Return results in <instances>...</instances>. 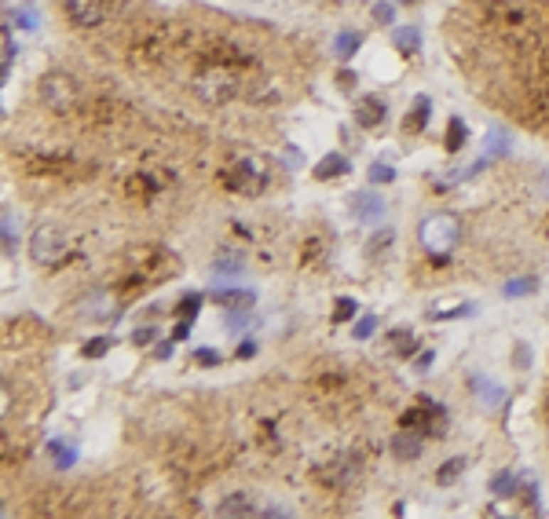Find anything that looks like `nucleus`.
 <instances>
[{
	"label": "nucleus",
	"mask_w": 549,
	"mask_h": 519,
	"mask_svg": "<svg viewBox=\"0 0 549 519\" xmlns=\"http://www.w3.org/2000/svg\"><path fill=\"white\" fill-rule=\"evenodd\" d=\"M356 117L363 128H378L385 121V102L381 99H363L359 107H356Z\"/></svg>",
	"instance_id": "obj_11"
},
{
	"label": "nucleus",
	"mask_w": 549,
	"mask_h": 519,
	"mask_svg": "<svg viewBox=\"0 0 549 519\" xmlns=\"http://www.w3.org/2000/svg\"><path fill=\"white\" fill-rule=\"evenodd\" d=\"M392 348L407 355V351H414V341H410V336H407V333H392Z\"/></svg>",
	"instance_id": "obj_27"
},
{
	"label": "nucleus",
	"mask_w": 549,
	"mask_h": 519,
	"mask_svg": "<svg viewBox=\"0 0 549 519\" xmlns=\"http://www.w3.org/2000/svg\"><path fill=\"white\" fill-rule=\"evenodd\" d=\"M216 512L220 515H253L257 505H253V498H249V494H231V498H223L216 505Z\"/></svg>",
	"instance_id": "obj_13"
},
{
	"label": "nucleus",
	"mask_w": 549,
	"mask_h": 519,
	"mask_svg": "<svg viewBox=\"0 0 549 519\" xmlns=\"http://www.w3.org/2000/svg\"><path fill=\"white\" fill-rule=\"evenodd\" d=\"M359 472H363V457L359 454H341L334 461V469H330V483L344 490V486H352L359 479Z\"/></svg>",
	"instance_id": "obj_7"
},
{
	"label": "nucleus",
	"mask_w": 549,
	"mask_h": 519,
	"mask_svg": "<svg viewBox=\"0 0 549 519\" xmlns=\"http://www.w3.org/2000/svg\"><path fill=\"white\" fill-rule=\"evenodd\" d=\"M4 252H15V230H11V213H4Z\"/></svg>",
	"instance_id": "obj_26"
},
{
	"label": "nucleus",
	"mask_w": 549,
	"mask_h": 519,
	"mask_svg": "<svg viewBox=\"0 0 549 519\" xmlns=\"http://www.w3.org/2000/svg\"><path fill=\"white\" fill-rule=\"evenodd\" d=\"M63 8H66V18L73 26H81V30H95V26H103V18H107L103 0H63Z\"/></svg>",
	"instance_id": "obj_6"
},
{
	"label": "nucleus",
	"mask_w": 549,
	"mask_h": 519,
	"mask_svg": "<svg viewBox=\"0 0 549 519\" xmlns=\"http://www.w3.org/2000/svg\"><path fill=\"white\" fill-rule=\"evenodd\" d=\"M41 102L48 110H55V114H66L73 107V99H78V81H73L70 73H44L41 77Z\"/></svg>",
	"instance_id": "obj_3"
},
{
	"label": "nucleus",
	"mask_w": 549,
	"mask_h": 519,
	"mask_svg": "<svg viewBox=\"0 0 549 519\" xmlns=\"http://www.w3.org/2000/svg\"><path fill=\"white\" fill-rule=\"evenodd\" d=\"M462 143H465V121L462 117H451V128H447V146L462 150Z\"/></svg>",
	"instance_id": "obj_18"
},
{
	"label": "nucleus",
	"mask_w": 549,
	"mask_h": 519,
	"mask_svg": "<svg viewBox=\"0 0 549 519\" xmlns=\"http://www.w3.org/2000/svg\"><path fill=\"white\" fill-rule=\"evenodd\" d=\"M352 213H356V220H363V223H378V220L385 216V198L373 194V191H370V194L363 191V194L352 198Z\"/></svg>",
	"instance_id": "obj_9"
},
{
	"label": "nucleus",
	"mask_w": 549,
	"mask_h": 519,
	"mask_svg": "<svg viewBox=\"0 0 549 519\" xmlns=\"http://www.w3.org/2000/svg\"><path fill=\"white\" fill-rule=\"evenodd\" d=\"M110 344H114L110 336H95V341H88L81 351H85V358H103V355L110 351Z\"/></svg>",
	"instance_id": "obj_20"
},
{
	"label": "nucleus",
	"mask_w": 549,
	"mask_h": 519,
	"mask_svg": "<svg viewBox=\"0 0 549 519\" xmlns=\"http://www.w3.org/2000/svg\"><path fill=\"white\" fill-rule=\"evenodd\" d=\"M194 358L202 362V366H216V362H220V355H216L213 348H198V351H194Z\"/></svg>",
	"instance_id": "obj_28"
},
{
	"label": "nucleus",
	"mask_w": 549,
	"mask_h": 519,
	"mask_svg": "<svg viewBox=\"0 0 549 519\" xmlns=\"http://www.w3.org/2000/svg\"><path fill=\"white\" fill-rule=\"evenodd\" d=\"M154 336H158V329H154V326H146V329H136V333H132V344H151Z\"/></svg>",
	"instance_id": "obj_29"
},
{
	"label": "nucleus",
	"mask_w": 549,
	"mask_h": 519,
	"mask_svg": "<svg viewBox=\"0 0 549 519\" xmlns=\"http://www.w3.org/2000/svg\"><path fill=\"white\" fill-rule=\"evenodd\" d=\"M253 355H257V344H253V341H245V344L238 348V358H253Z\"/></svg>",
	"instance_id": "obj_33"
},
{
	"label": "nucleus",
	"mask_w": 549,
	"mask_h": 519,
	"mask_svg": "<svg viewBox=\"0 0 549 519\" xmlns=\"http://www.w3.org/2000/svg\"><path fill=\"white\" fill-rule=\"evenodd\" d=\"M8 66H11V33H4V77H8Z\"/></svg>",
	"instance_id": "obj_32"
},
{
	"label": "nucleus",
	"mask_w": 549,
	"mask_h": 519,
	"mask_svg": "<svg viewBox=\"0 0 549 519\" xmlns=\"http://www.w3.org/2000/svg\"><path fill=\"white\" fill-rule=\"evenodd\" d=\"M417 238H421V245H425L436 260H443L447 252L454 249V242H458V220L447 216V213H436V216H429L425 223L417 227Z\"/></svg>",
	"instance_id": "obj_2"
},
{
	"label": "nucleus",
	"mask_w": 549,
	"mask_h": 519,
	"mask_svg": "<svg viewBox=\"0 0 549 519\" xmlns=\"http://www.w3.org/2000/svg\"><path fill=\"white\" fill-rule=\"evenodd\" d=\"M421 450H425V432L407 428V432H399V435L392 439V454H395V461H414V457H421Z\"/></svg>",
	"instance_id": "obj_8"
},
{
	"label": "nucleus",
	"mask_w": 549,
	"mask_h": 519,
	"mask_svg": "<svg viewBox=\"0 0 549 519\" xmlns=\"http://www.w3.org/2000/svg\"><path fill=\"white\" fill-rule=\"evenodd\" d=\"M535 278H516V282H506V296H528V293H535Z\"/></svg>",
	"instance_id": "obj_21"
},
{
	"label": "nucleus",
	"mask_w": 549,
	"mask_h": 519,
	"mask_svg": "<svg viewBox=\"0 0 549 519\" xmlns=\"http://www.w3.org/2000/svg\"><path fill=\"white\" fill-rule=\"evenodd\" d=\"M425 121H429V99H417L414 110H410V117H407V132H421Z\"/></svg>",
	"instance_id": "obj_16"
},
{
	"label": "nucleus",
	"mask_w": 549,
	"mask_h": 519,
	"mask_svg": "<svg viewBox=\"0 0 549 519\" xmlns=\"http://www.w3.org/2000/svg\"><path fill=\"white\" fill-rule=\"evenodd\" d=\"M191 92L206 102V107H223V102H231L238 95V77L231 66H202L194 73V81H191Z\"/></svg>",
	"instance_id": "obj_1"
},
{
	"label": "nucleus",
	"mask_w": 549,
	"mask_h": 519,
	"mask_svg": "<svg viewBox=\"0 0 549 519\" xmlns=\"http://www.w3.org/2000/svg\"><path fill=\"white\" fill-rule=\"evenodd\" d=\"M198 304H202V296H191V300H180V307H176V315H191V319H194V311H198Z\"/></svg>",
	"instance_id": "obj_30"
},
{
	"label": "nucleus",
	"mask_w": 549,
	"mask_h": 519,
	"mask_svg": "<svg viewBox=\"0 0 549 519\" xmlns=\"http://www.w3.org/2000/svg\"><path fill=\"white\" fill-rule=\"evenodd\" d=\"M30 256H33V264H41V267L59 264V260L66 256V235L59 227H52V223H41L33 230V238H30Z\"/></svg>",
	"instance_id": "obj_4"
},
{
	"label": "nucleus",
	"mask_w": 549,
	"mask_h": 519,
	"mask_svg": "<svg viewBox=\"0 0 549 519\" xmlns=\"http://www.w3.org/2000/svg\"><path fill=\"white\" fill-rule=\"evenodd\" d=\"M245 271V256L242 252H220L216 260H213V274L216 278H235V274H242Z\"/></svg>",
	"instance_id": "obj_10"
},
{
	"label": "nucleus",
	"mask_w": 549,
	"mask_h": 519,
	"mask_svg": "<svg viewBox=\"0 0 549 519\" xmlns=\"http://www.w3.org/2000/svg\"><path fill=\"white\" fill-rule=\"evenodd\" d=\"M370 179H373V183H392V179H395V168L385 165V161H378V165H370Z\"/></svg>",
	"instance_id": "obj_22"
},
{
	"label": "nucleus",
	"mask_w": 549,
	"mask_h": 519,
	"mask_svg": "<svg viewBox=\"0 0 549 519\" xmlns=\"http://www.w3.org/2000/svg\"><path fill=\"white\" fill-rule=\"evenodd\" d=\"M356 315V300H337V307H334V322H348V319H352Z\"/></svg>",
	"instance_id": "obj_25"
},
{
	"label": "nucleus",
	"mask_w": 549,
	"mask_h": 519,
	"mask_svg": "<svg viewBox=\"0 0 549 519\" xmlns=\"http://www.w3.org/2000/svg\"><path fill=\"white\" fill-rule=\"evenodd\" d=\"M373 329H378V319L366 315V319H359V322H356L352 336H356V341H366V336H373Z\"/></svg>",
	"instance_id": "obj_24"
},
{
	"label": "nucleus",
	"mask_w": 549,
	"mask_h": 519,
	"mask_svg": "<svg viewBox=\"0 0 549 519\" xmlns=\"http://www.w3.org/2000/svg\"><path fill=\"white\" fill-rule=\"evenodd\" d=\"M334 48H337V55H341V59H348V55H352V51L359 48V33H352V30H348V33H337Z\"/></svg>",
	"instance_id": "obj_17"
},
{
	"label": "nucleus",
	"mask_w": 549,
	"mask_h": 519,
	"mask_svg": "<svg viewBox=\"0 0 549 519\" xmlns=\"http://www.w3.org/2000/svg\"><path fill=\"white\" fill-rule=\"evenodd\" d=\"M264 183H267V165H264V158H242L231 172H228V187L235 191V194H257V191H264Z\"/></svg>",
	"instance_id": "obj_5"
},
{
	"label": "nucleus",
	"mask_w": 549,
	"mask_h": 519,
	"mask_svg": "<svg viewBox=\"0 0 549 519\" xmlns=\"http://www.w3.org/2000/svg\"><path fill=\"white\" fill-rule=\"evenodd\" d=\"M487 150H491V158H502V154L509 150V136L494 128V132H491V146H487Z\"/></svg>",
	"instance_id": "obj_23"
},
{
	"label": "nucleus",
	"mask_w": 549,
	"mask_h": 519,
	"mask_svg": "<svg viewBox=\"0 0 549 519\" xmlns=\"http://www.w3.org/2000/svg\"><path fill=\"white\" fill-rule=\"evenodd\" d=\"M154 355H158V358H169V355H172V344H169V341H165V344H158V351H154Z\"/></svg>",
	"instance_id": "obj_37"
},
{
	"label": "nucleus",
	"mask_w": 549,
	"mask_h": 519,
	"mask_svg": "<svg viewBox=\"0 0 549 519\" xmlns=\"http://www.w3.org/2000/svg\"><path fill=\"white\" fill-rule=\"evenodd\" d=\"M187 329H191V322L183 319V322L176 326V333H172V341H183V336H187Z\"/></svg>",
	"instance_id": "obj_35"
},
{
	"label": "nucleus",
	"mask_w": 549,
	"mask_h": 519,
	"mask_svg": "<svg viewBox=\"0 0 549 519\" xmlns=\"http://www.w3.org/2000/svg\"><path fill=\"white\" fill-rule=\"evenodd\" d=\"M373 15H378V22H392V8L388 4H378V11H373Z\"/></svg>",
	"instance_id": "obj_34"
},
{
	"label": "nucleus",
	"mask_w": 549,
	"mask_h": 519,
	"mask_svg": "<svg viewBox=\"0 0 549 519\" xmlns=\"http://www.w3.org/2000/svg\"><path fill=\"white\" fill-rule=\"evenodd\" d=\"M429 366H432V351H425V355L417 358V370H429Z\"/></svg>",
	"instance_id": "obj_36"
},
{
	"label": "nucleus",
	"mask_w": 549,
	"mask_h": 519,
	"mask_svg": "<svg viewBox=\"0 0 549 519\" xmlns=\"http://www.w3.org/2000/svg\"><path fill=\"white\" fill-rule=\"evenodd\" d=\"M213 300L220 307H228V311H249V307H253V293H249V289H220Z\"/></svg>",
	"instance_id": "obj_12"
},
{
	"label": "nucleus",
	"mask_w": 549,
	"mask_h": 519,
	"mask_svg": "<svg viewBox=\"0 0 549 519\" xmlns=\"http://www.w3.org/2000/svg\"><path fill=\"white\" fill-rule=\"evenodd\" d=\"M348 172V158H341V154H326L319 165H315V179H330V176H341Z\"/></svg>",
	"instance_id": "obj_14"
},
{
	"label": "nucleus",
	"mask_w": 549,
	"mask_h": 519,
	"mask_svg": "<svg viewBox=\"0 0 549 519\" xmlns=\"http://www.w3.org/2000/svg\"><path fill=\"white\" fill-rule=\"evenodd\" d=\"M462 469H465V461H462V457H454V461H447V464H443V469H439V476H436V483H443V486H447V483H454V479L462 476Z\"/></svg>",
	"instance_id": "obj_19"
},
{
	"label": "nucleus",
	"mask_w": 549,
	"mask_h": 519,
	"mask_svg": "<svg viewBox=\"0 0 549 519\" xmlns=\"http://www.w3.org/2000/svg\"><path fill=\"white\" fill-rule=\"evenodd\" d=\"M494 490H498V494H509V490H513V479H509V476L494 479Z\"/></svg>",
	"instance_id": "obj_31"
},
{
	"label": "nucleus",
	"mask_w": 549,
	"mask_h": 519,
	"mask_svg": "<svg viewBox=\"0 0 549 519\" xmlns=\"http://www.w3.org/2000/svg\"><path fill=\"white\" fill-rule=\"evenodd\" d=\"M417 30H414V26H403V30H395L392 33V44L399 48V51H407V55H410V51H417Z\"/></svg>",
	"instance_id": "obj_15"
}]
</instances>
